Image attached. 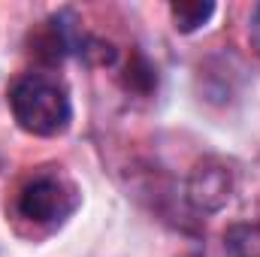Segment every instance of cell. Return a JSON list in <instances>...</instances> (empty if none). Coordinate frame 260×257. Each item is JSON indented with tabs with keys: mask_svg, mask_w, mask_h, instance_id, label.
I'll list each match as a JSON object with an SVG mask.
<instances>
[{
	"mask_svg": "<svg viewBox=\"0 0 260 257\" xmlns=\"http://www.w3.org/2000/svg\"><path fill=\"white\" fill-rule=\"evenodd\" d=\"M9 106H12V118L18 121V127L34 136L64 133L73 115L67 88L40 73H27L12 85Z\"/></svg>",
	"mask_w": 260,
	"mask_h": 257,
	"instance_id": "cell-1",
	"label": "cell"
},
{
	"mask_svg": "<svg viewBox=\"0 0 260 257\" xmlns=\"http://www.w3.org/2000/svg\"><path fill=\"white\" fill-rule=\"evenodd\" d=\"M76 203L79 197L73 191V185L58 176H40L30 185H24V191L18 194V212L40 224L67 218L76 209Z\"/></svg>",
	"mask_w": 260,
	"mask_h": 257,
	"instance_id": "cell-2",
	"label": "cell"
},
{
	"mask_svg": "<svg viewBox=\"0 0 260 257\" xmlns=\"http://www.w3.org/2000/svg\"><path fill=\"white\" fill-rule=\"evenodd\" d=\"M188 197L197 209L215 212L230 200V173L221 164H200L191 176Z\"/></svg>",
	"mask_w": 260,
	"mask_h": 257,
	"instance_id": "cell-3",
	"label": "cell"
},
{
	"mask_svg": "<svg viewBox=\"0 0 260 257\" xmlns=\"http://www.w3.org/2000/svg\"><path fill=\"white\" fill-rule=\"evenodd\" d=\"M170 15L179 34H194L215 15V3L212 0H176L170 3Z\"/></svg>",
	"mask_w": 260,
	"mask_h": 257,
	"instance_id": "cell-4",
	"label": "cell"
},
{
	"mask_svg": "<svg viewBox=\"0 0 260 257\" xmlns=\"http://www.w3.org/2000/svg\"><path fill=\"white\" fill-rule=\"evenodd\" d=\"M227 257H260V224H236L224 233Z\"/></svg>",
	"mask_w": 260,
	"mask_h": 257,
	"instance_id": "cell-5",
	"label": "cell"
},
{
	"mask_svg": "<svg viewBox=\"0 0 260 257\" xmlns=\"http://www.w3.org/2000/svg\"><path fill=\"white\" fill-rule=\"evenodd\" d=\"M124 85H127L130 91H136V94H148L154 88V70H151V64L142 55H133V61L127 64Z\"/></svg>",
	"mask_w": 260,
	"mask_h": 257,
	"instance_id": "cell-6",
	"label": "cell"
},
{
	"mask_svg": "<svg viewBox=\"0 0 260 257\" xmlns=\"http://www.w3.org/2000/svg\"><path fill=\"white\" fill-rule=\"evenodd\" d=\"M248 37H251V46H254V52L260 55V6H254V12H251V24H248Z\"/></svg>",
	"mask_w": 260,
	"mask_h": 257,
	"instance_id": "cell-7",
	"label": "cell"
}]
</instances>
